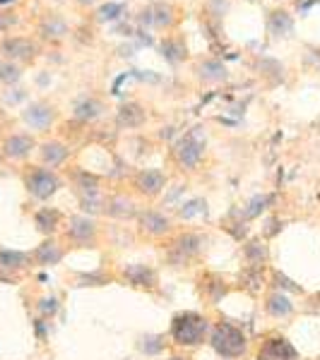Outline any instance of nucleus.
<instances>
[{
    "label": "nucleus",
    "instance_id": "obj_1",
    "mask_svg": "<svg viewBox=\"0 0 320 360\" xmlns=\"http://www.w3.org/2000/svg\"><path fill=\"white\" fill-rule=\"evenodd\" d=\"M207 248V238L200 231H173L171 236L161 240V262L168 269H188L202 257Z\"/></svg>",
    "mask_w": 320,
    "mask_h": 360
},
{
    "label": "nucleus",
    "instance_id": "obj_2",
    "mask_svg": "<svg viewBox=\"0 0 320 360\" xmlns=\"http://www.w3.org/2000/svg\"><path fill=\"white\" fill-rule=\"evenodd\" d=\"M209 329H212V322H209L207 315L195 312V310H183L171 317L168 339L181 348H197V346L207 344Z\"/></svg>",
    "mask_w": 320,
    "mask_h": 360
},
{
    "label": "nucleus",
    "instance_id": "obj_3",
    "mask_svg": "<svg viewBox=\"0 0 320 360\" xmlns=\"http://www.w3.org/2000/svg\"><path fill=\"white\" fill-rule=\"evenodd\" d=\"M209 348L222 360H238L248 353V336L238 324L229 319H219L209 329Z\"/></svg>",
    "mask_w": 320,
    "mask_h": 360
},
{
    "label": "nucleus",
    "instance_id": "obj_4",
    "mask_svg": "<svg viewBox=\"0 0 320 360\" xmlns=\"http://www.w3.org/2000/svg\"><path fill=\"white\" fill-rule=\"evenodd\" d=\"M63 240H66V248L73 250H94L101 240V229L94 221V217L75 214V217L68 219L66 229H63Z\"/></svg>",
    "mask_w": 320,
    "mask_h": 360
},
{
    "label": "nucleus",
    "instance_id": "obj_5",
    "mask_svg": "<svg viewBox=\"0 0 320 360\" xmlns=\"http://www.w3.org/2000/svg\"><path fill=\"white\" fill-rule=\"evenodd\" d=\"M135 224H137V233L142 238H149V240H164V238H168L176 231L171 217H166L159 209H140Z\"/></svg>",
    "mask_w": 320,
    "mask_h": 360
},
{
    "label": "nucleus",
    "instance_id": "obj_6",
    "mask_svg": "<svg viewBox=\"0 0 320 360\" xmlns=\"http://www.w3.org/2000/svg\"><path fill=\"white\" fill-rule=\"evenodd\" d=\"M25 188L34 200L46 202L63 188V180L51 168H32L25 176Z\"/></svg>",
    "mask_w": 320,
    "mask_h": 360
},
{
    "label": "nucleus",
    "instance_id": "obj_7",
    "mask_svg": "<svg viewBox=\"0 0 320 360\" xmlns=\"http://www.w3.org/2000/svg\"><path fill=\"white\" fill-rule=\"evenodd\" d=\"M118 278L130 288H137V291H147L154 293L159 288V274H156L154 266L142 264V262H133V264H123L118 271Z\"/></svg>",
    "mask_w": 320,
    "mask_h": 360
},
{
    "label": "nucleus",
    "instance_id": "obj_8",
    "mask_svg": "<svg viewBox=\"0 0 320 360\" xmlns=\"http://www.w3.org/2000/svg\"><path fill=\"white\" fill-rule=\"evenodd\" d=\"M255 360H301V353L284 334H270L260 341Z\"/></svg>",
    "mask_w": 320,
    "mask_h": 360
},
{
    "label": "nucleus",
    "instance_id": "obj_9",
    "mask_svg": "<svg viewBox=\"0 0 320 360\" xmlns=\"http://www.w3.org/2000/svg\"><path fill=\"white\" fill-rule=\"evenodd\" d=\"M197 293H200V298L207 305L214 307L231 293V283L222 274H217V271H202L197 276Z\"/></svg>",
    "mask_w": 320,
    "mask_h": 360
},
{
    "label": "nucleus",
    "instance_id": "obj_10",
    "mask_svg": "<svg viewBox=\"0 0 320 360\" xmlns=\"http://www.w3.org/2000/svg\"><path fill=\"white\" fill-rule=\"evenodd\" d=\"M66 252L68 248L63 245L61 240H56V238H44L42 243H39L37 248L32 250V262L39 264V266H56L61 264L63 259H66Z\"/></svg>",
    "mask_w": 320,
    "mask_h": 360
},
{
    "label": "nucleus",
    "instance_id": "obj_11",
    "mask_svg": "<svg viewBox=\"0 0 320 360\" xmlns=\"http://www.w3.org/2000/svg\"><path fill=\"white\" fill-rule=\"evenodd\" d=\"M133 188H135L137 195L142 197H159L164 193L166 188V176L161 171H156V168H144V171H140L135 180H133Z\"/></svg>",
    "mask_w": 320,
    "mask_h": 360
},
{
    "label": "nucleus",
    "instance_id": "obj_12",
    "mask_svg": "<svg viewBox=\"0 0 320 360\" xmlns=\"http://www.w3.org/2000/svg\"><path fill=\"white\" fill-rule=\"evenodd\" d=\"M137 205L125 195H113L109 200H104V214L109 219H116V221H128V219L137 217Z\"/></svg>",
    "mask_w": 320,
    "mask_h": 360
},
{
    "label": "nucleus",
    "instance_id": "obj_13",
    "mask_svg": "<svg viewBox=\"0 0 320 360\" xmlns=\"http://www.w3.org/2000/svg\"><path fill=\"white\" fill-rule=\"evenodd\" d=\"M63 226V214L56 207H42L34 212V229L44 238H56Z\"/></svg>",
    "mask_w": 320,
    "mask_h": 360
},
{
    "label": "nucleus",
    "instance_id": "obj_14",
    "mask_svg": "<svg viewBox=\"0 0 320 360\" xmlns=\"http://www.w3.org/2000/svg\"><path fill=\"white\" fill-rule=\"evenodd\" d=\"M265 274H267V266L243 264L241 274H238V286H241L248 295H260L263 293V286H267Z\"/></svg>",
    "mask_w": 320,
    "mask_h": 360
},
{
    "label": "nucleus",
    "instance_id": "obj_15",
    "mask_svg": "<svg viewBox=\"0 0 320 360\" xmlns=\"http://www.w3.org/2000/svg\"><path fill=\"white\" fill-rule=\"evenodd\" d=\"M263 307H265V312L272 319H287V317L294 315L292 298H289L287 293H282V291H275V288H272V291L265 295Z\"/></svg>",
    "mask_w": 320,
    "mask_h": 360
},
{
    "label": "nucleus",
    "instance_id": "obj_16",
    "mask_svg": "<svg viewBox=\"0 0 320 360\" xmlns=\"http://www.w3.org/2000/svg\"><path fill=\"white\" fill-rule=\"evenodd\" d=\"M243 262L251 266H267L270 262V245H267L265 238H248L241 248Z\"/></svg>",
    "mask_w": 320,
    "mask_h": 360
},
{
    "label": "nucleus",
    "instance_id": "obj_17",
    "mask_svg": "<svg viewBox=\"0 0 320 360\" xmlns=\"http://www.w3.org/2000/svg\"><path fill=\"white\" fill-rule=\"evenodd\" d=\"M173 156L183 168H195L202 159V144L195 142L193 137H183L181 142L173 147Z\"/></svg>",
    "mask_w": 320,
    "mask_h": 360
},
{
    "label": "nucleus",
    "instance_id": "obj_18",
    "mask_svg": "<svg viewBox=\"0 0 320 360\" xmlns=\"http://www.w3.org/2000/svg\"><path fill=\"white\" fill-rule=\"evenodd\" d=\"M22 118H25V123L29 127H34V130H49L56 113H54V108L46 106V103H32V106L22 113Z\"/></svg>",
    "mask_w": 320,
    "mask_h": 360
},
{
    "label": "nucleus",
    "instance_id": "obj_19",
    "mask_svg": "<svg viewBox=\"0 0 320 360\" xmlns=\"http://www.w3.org/2000/svg\"><path fill=\"white\" fill-rule=\"evenodd\" d=\"M32 262V255L22 252V250H0V269L8 271V274H17V271L29 269Z\"/></svg>",
    "mask_w": 320,
    "mask_h": 360
},
{
    "label": "nucleus",
    "instance_id": "obj_20",
    "mask_svg": "<svg viewBox=\"0 0 320 360\" xmlns=\"http://www.w3.org/2000/svg\"><path fill=\"white\" fill-rule=\"evenodd\" d=\"M34 149V137L32 135H10L3 142V152L8 159H27Z\"/></svg>",
    "mask_w": 320,
    "mask_h": 360
},
{
    "label": "nucleus",
    "instance_id": "obj_21",
    "mask_svg": "<svg viewBox=\"0 0 320 360\" xmlns=\"http://www.w3.org/2000/svg\"><path fill=\"white\" fill-rule=\"evenodd\" d=\"M73 183H75V193L80 195V202H82V200H97V197H99V178L92 176V173L75 171Z\"/></svg>",
    "mask_w": 320,
    "mask_h": 360
},
{
    "label": "nucleus",
    "instance_id": "obj_22",
    "mask_svg": "<svg viewBox=\"0 0 320 360\" xmlns=\"http://www.w3.org/2000/svg\"><path fill=\"white\" fill-rule=\"evenodd\" d=\"M39 152H42V161L46 166H51V168L66 164L68 156H70V149L63 142H46V144H42V149H39Z\"/></svg>",
    "mask_w": 320,
    "mask_h": 360
},
{
    "label": "nucleus",
    "instance_id": "obj_23",
    "mask_svg": "<svg viewBox=\"0 0 320 360\" xmlns=\"http://www.w3.org/2000/svg\"><path fill=\"white\" fill-rule=\"evenodd\" d=\"M267 286H272L275 291H282V293H304V286H299L296 281H292L287 274H282V271L272 269L270 271V283Z\"/></svg>",
    "mask_w": 320,
    "mask_h": 360
},
{
    "label": "nucleus",
    "instance_id": "obj_24",
    "mask_svg": "<svg viewBox=\"0 0 320 360\" xmlns=\"http://www.w3.org/2000/svg\"><path fill=\"white\" fill-rule=\"evenodd\" d=\"M144 120V113L140 111V106H135V103H130V106H123L118 113V123L121 125H128V127H137L142 125Z\"/></svg>",
    "mask_w": 320,
    "mask_h": 360
},
{
    "label": "nucleus",
    "instance_id": "obj_25",
    "mask_svg": "<svg viewBox=\"0 0 320 360\" xmlns=\"http://www.w3.org/2000/svg\"><path fill=\"white\" fill-rule=\"evenodd\" d=\"M3 51L13 58H29L34 53V46L29 41H22V39H13V41H5Z\"/></svg>",
    "mask_w": 320,
    "mask_h": 360
},
{
    "label": "nucleus",
    "instance_id": "obj_26",
    "mask_svg": "<svg viewBox=\"0 0 320 360\" xmlns=\"http://www.w3.org/2000/svg\"><path fill=\"white\" fill-rule=\"evenodd\" d=\"M0 79H3V82H17L20 72H17L15 65H0Z\"/></svg>",
    "mask_w": 320,
    "mask_h": 360
},
{
    "label": "nucleus",
    "instance_id": "obj_27",
    "mask_svg": "<svg viewBox=\"0 0 320 360\" xmlns=\"http://www.w3.org/2000/svg\"><path fill=\"white\" fill-rule=\"evenodd\" d=\"M39 310H42L44 317H51L58 310V300L56 298H44L42 303H39Z\"/></svg>",
    "mask_w": 320,
    "mask_h": 360
},
{
    "label": "nucleus",
    "instance_id": "obj_28",
    "mask_svg": "<svg viewBox=\"0 0 320 360\" xmlns=\"http://www.w3.org/2000/svg\"><path fill=\"white\" fill-rule=\"evenodd\" d=\"M164 360H183V358H178V356H173V358H164Z\"/></svg>",
    "mask_w": 320,
    "mask_h": 360
},
{
    "label": "nucleus",
    "instance_id": "obj_29",
    "mask_svg": "<svg viewBox=\"0 0 320 360\" xmlns=\"http://www.w3.org/2000/svg\"><path fill=\"white\" fill-rule=\"evenodd\" d=\"M5 3H13V0H0V5H5Z\"/></svg>",
    "mask_w": 320,
    "mask_h": 360
},
{
    "label": "nucleus",
    "instance_id": "obj_30",
    "mask_svg": "<svg viewBox=\"0 0 320 360\" xmlns=\"http://www.w3.org/2000/svg\"><path fill=\"white\" fill-rule=\"evenodd\" d=\"M0 154H3V152H0Z\"/></svg>",
    "mask_w": 320,
    "mask_h": 360
}]
</instances>
